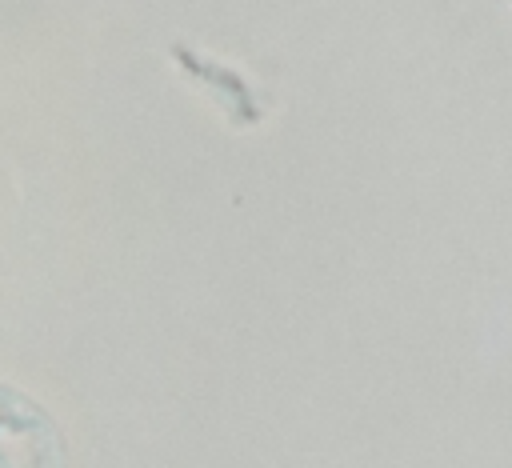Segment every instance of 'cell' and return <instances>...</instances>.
Masks as SVG:
<instances>
[{
  "mask_svg": "<svg viewBox=\"0 0 512 468\" xmlns=\"http://www.w3.org/2000/svg\"><path fill=\"white\" fill-rule=\"evenodd\" d=\"M0 468H64L48 416L8 388H0Z\"/></svg>",
  "mask_w": 512,
  "mask_h": 468,
  "instance_id": "obj_1",
  "label": "cell"
}]
</instances>
